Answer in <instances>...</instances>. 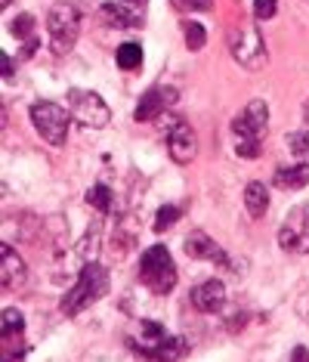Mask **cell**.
Here are the masks:
<instances>
[{
    "mask_svg": "<svg viewBox=\"0 0 309 362\" xmlns=\"http://www.w3.org/2000/svg\"><path fill=\"white\" fill-rule=\"evenodd\" d=\"M127 347L145 359H180L189 350L180 334H170L154 319H140L136 322V328L127 334Z\"/></svg>",
    "mask_w": 309,
    "mask_h": 362,
    "instance_id": "6da1fadb",
    "label": "cell"
},
{
    "mask_svg": "<svg viewBox=\"0 0 309 362\" xmlns=\"http://www.w3.org/2000/svg\"><path fill=\"white\" fill-rule=\"evenodd\" d=\"M266 127H269V109L263 100H250L248 109L232 118V134H235V155L238 158L254 161L260 158V146H263Z\"/></svg>",
    "mask_w": 309,
    "mask_h": 362,
    "instance_id": "7a4b0ae2",
    "label": "cell"
},
{
    "mask_svg": "<svg viewBox=\"0 0 309 362\" xmlns=\"http://www.w3.org/2000/svg\"><path fill=\"white\" fill-rule=\"evenodd\" d=\"M105 294H109V273H105V267H99L96 260H87L78 282L71 285L68 294L62 298L59 310L65 316H78V313H84L87 307H93L96 300H102Z\"/></svg>",
    "mask_w": 309,
    "mask_h": 362,
    "instance_id": "3957f363",
    "label": "cell"
},
{
    "mask_svg": "<svg viewBox=\"0 0 309 362\" xmlns=\"http://www.w3.org/2000/svg\"><path fill=\"white\" fill-rule=\"evenodd\" d=\"M47 35L53 56H68L80 37V4L78 0H56L47 13Z\"/></svg>",
    "mask_w": 309,
    "mask_h": 362,
    "instance_id": "277c9868",
    "label": "cell"
},
{
    "mask_svg": "<svg viewBox=\"0 0 309 362\" xmlns=\"http://www.w3.org/2000/svg\"><path fill=\"white\" fill-rule=\"evenodd\" d=\"M176 263H174V254H170L164 245H152V248L143 251L140 257V282L149 288L152 294H167L176 288Z\"/></svg>",
    "mask_w": 309,
    "mask_h": 362,
    "instance_id": "5b68a950",
    "label": "cell"
},
{
    "mask_svg": "<svg viewBox=\"0 0 309 362\" xmlns=\"http://www.w3.org/2000/svg\"><path fill=\"white\" fill-rule=\"evenodd\" d=\"M229 53L241 69H250V71L263 69L269 62V50H266V40L260 35V28L245 19L229 28Z\"/></svg>",
    "mask_w": 309,
    "mask_h": 362,
    "instance_id": "8992f818",
    "label": "cell"
},
{
    "mask_svg": "<svg viewBox=\"0 0 309 362\" xmlns=\"http://www.w3.org/2000/svg\"><path fill=\"white\" fill-rule=\"evenodd\" d=\"M71 112L62 109V105L56 103H35L31 105V124H35V130L40 136L47 139L50 146H56V149H62L65 143H68V127H71Z\"/></svg>",
    "mask_w": 309,
    "mask_h": 362,
    "instance_id": "52a82bcc",
    "label": "cell"
},
{
    "mask_svg": "<svg viewBox=\"0 0 309 362\" xmlns=\"http://www.w3.org/2000/svg\"><path fill=\"white\" fill-rule=\"evenodd\" d=\"M68 112L78 124L84 127H93V130H102L111 124V109L105 105V100L93 90H68Z\"/></svg>",
    "mask_w": 309,
    "mask_h": 362,
    "instance_id": "ba28073f",
    "label": "cell"
},
{
    "mask_svg": "<svg viewBox=\"0 0 309 362\" xmlns=\"http://www.w3.org/2000/svg\"><path fill=\"white\" fill-rule=\"evenodd\" d=\"M279 245H281L284 251L309 254V202L306 204H297V208L281 220Z\"/></svg>",
    "mask_w": 309,
    "mask_h": 362,
    "instance_id": "9c48e42d",
    "label": "cell"
},
{
    "mask_svg": "<svg viewBox=\"0 0 309 362\" xmlns=\"http://www.w3.org/2000/svg\"><path fill=\"white\" fill-rule=\"evenodd\" d=\"M164 136H167V152L176 164H189L195 158V152H198V139H195V130L186 124L183 118H167Z\"/></svg>",
    "mask_w": 309,
    "mask_h": 362,
    "instance_id": "30bf717a",
    "label": "cell"
},
{
    "mask_svg": "<svg viewBox=\"0 0 309 362\" xmlns=\"http://www.w3.org/2000/svg\"><path fill=\"white\" fill-rule=\"evenodd\" d=\"M176 87H164V84H158V87H149L145 93L140 96V103H136V109H133V118L140 121V124H149V121H158L161 115H164L170 105L176 103Z\"/></svg>",
    "mask_w": 309,
    "mask_h": 362,
    "instance_id": "8fae6325",
    "label": "cell"
},
{
    "mask_svg": "<svg viewBox=\"0 0 309 362\" xmlns=\"http://www.w3.org/2000/svg\"><path fill=\"white\" fill-rule=\"evenodd\" d=\"M186 254L192 260H207V263H217V267H229V254L219 248L207 233H201V229H192L186 235Z\"/></svg>",
    "mask_w": 309,
    "mask_h": 362,
    "instance_id": "7c38bea8",
    "label": "cell"
},
{
    "mask_svg": "<svg viewBox=\"0 0 309 362\" xmlns=\"http://www.w3.org/2000/svg\"><path fill=\"white\" fill-rule=\"evenodd\" d=\"M22 334H25V316L19 310L6 307L0 313V356L4 359H13V347L22 344Z\"/></svg>",
    "mask_w": 309,
    "mask_h": 362,
    "instance_id": "4fadbf2b",
    "label": "cell"
},
{
    "mask_svg": "<svg viewBox=\"0 0 309 362\" xmlns=\"http://www.w3.org/2000/svg\"><path fill=\"white\" fill-rule=\"evenodd\" d=\"M25 282H28L25 260L16 254V248L4 245V248H0V285H4L6 291H16V288H22Z\"/></svg>",
    "mask_w": 309,
    "mask_h": 362,
    "instance_id": "5bb4252c",
    "label": "cell"
},
{
    "mask_svg": "<svg viewBox=\"0 0 309 362\" xmlns=\"http://www.w3.org/2000/svg\"><path fill=\"white\" fill-rule=\"evenodd\" d=\"M192 307L198 313H219L226 303V285L219 279H207V282H198L192 288Z\"/></svg>",
    "mask_w": 309,
    "mask_h": 362,
    "instance_id": "9a60e30c",
    "label": "cell"
},
{
    "mask_svg": "<svg viewBox=\"0 0 309 362\" xmlns=\"http://www.w3.org/2000/svg\"><path fill=\"white\" fill-rule=\"evenodd\" d=\"M99 19L105 22L109 28H140L143 25V16L140 10H133V6L127 4H102L99 6Z\"/></svg>",
    "mask_w": 309,
    "mask_h": 362,
    "instance_id": "2e32d148",
    "label": "cell"
},
{
    "mask_svg": "<svg viewBox=\"0 0 309 362\" xmlns=\"http://www.w3.org/2000/svg\"><path fill=\"white\" fill-rule=\"evenodd\" d=\"M275 186H279V189H291V192L309 186V164L300 161V164H294V168H279V170H275Z\"/></svg>",
    "mask_w": 309,
    "mask_h": 362,
    "instance_id": "e0dca14e",
    "label": "cell"
},
{
    "mask_svg": "<svg viewBox=\"0 0 309 362\" xmlns=\"http://www.w3.org/2000/svg\"><path fill=\"white\" fill-rule=\"evenodd\" d=\"M245 208H248V214L254 220H260V217H266V211H269V192H266V186L263 183H248V189H245Z\"/></svg>",
    "mask_w": 309,
    "mask_h": 362,
    "instance_id": "ac0fdd59",
    "label": "cell"
},
{
    "mask_svg": "<svg viewBox=\"0 0 309 362\" xmlns=\"http://www.w3.org/2000/svg\"><path fill=\"white\" fill-rule=\"evenodd\" d=\"M87 204H90L93 211H99V214H111L115 211V192H111L109 186L96 183V186L87 189Z\"/></svg>",
    "mask_w": 309,
    "mask_h": 362,
    "instance_id": "d6986e66",
    "label": "cell"
},
{
    "mask_svg": "<svg viewBox=\"0 0 309 362\" xmlns=\"http://www.w3.org/2000/svg\"><path fill=\"white\" fill-rule=\"evenodd\" d=\"M115 62H118V69H124V71L140 69L143 65V47L140 44H121L115 50Z\"/></svg>",
    "mask_w": 309,
    "mask_h": 362,
    "instance_id": "ffe728a7",
    "label": "cell"
},
{
    "mask_svg": "<svg viewBox=\"0 0 309 362\" xmlns=\"http://www.w3.org/2000/svg\"><path fill=\"white\" fill-rule=\"evenodd\" d=\"M183 37H186V47H189L192 53H198V50H205V44H207V31L201 22H186L183 25Z\"/></svg>",
    "mask_w": 309,
    "mask_h": 362,
    "instance_id": "44dd1931",
    "label": "cell"
},
{
    "mask_svg": "<svg viewBox=\"0 0 309 362\" xmlns=\"http://www.w3.org/2000/svg\"><path fill=\"white\" fill-rule=\"evenodd\" d=\"M180 208L176 204H164V208H158V214H154V233H167L170 226L180 220Z\"/></svg>",
    "mask_w": 309,
    "mask_h": 362,
    "instance_id": "7402d4cb",
    "label": "cell"
},
{
    "mask_svg": "<svg viewBox=\"0 0 309 362\" xmlns=\"http://www.w3.org/2000/svg\"><path fill=\"white\" fill-rule=\"evenodd\" d=\"M10 31L19 40H31V37H37L35 35V16L31 13H22V16H16L13 19V25H10Z\"/></svg>",
    "mask_w": 309,
    "mask_h": 362,
    "instance_id": "603a6c76",
    "label": "cell"
},
{
    "mask_svg": "<svg viewBox=\"0 0 309 362\" xmlns=\"http://www.w3.org/2000/svg\"><path fill=\"white\" fill-rule=\"evenodd\" d=\"M288 149L291 155H297V158H309V130H294V134H288Z\"/></svg>",
    "mask_w": 309,
    "mask_h": 362,
    "instance_id": "cb8c5ba5",
    "label": "cell"
},
{
    "mask_svg": "<svg viewBox=\"0 0 309 362\" xmlns=\"http://www.w3.org/2000/svg\"><path fill=\"white\" fill-rule=\"evenodd\" d=\"M275 10H279V0H254V16H257L260 22L272 19Z\"/></svg>",
    "mask_w": 309,
    "mask_h": 362,
    "instance_id": "d4e9b609",
    "label": "cell"
},
{
    "mask_svg": "<svg viewBox=\"0 0 309 362\" xmlns=\"http://www.w3.org/2000/svg\"><path fill=\"white\" fill-rule=\"evenodd\" d=\"M37 47H40V40H37V37L25 40V47H22V59H31V56L37 53Z\"/></svg>",
    "mask_w": 309,
    "mask_h": 362,
    "instance_id": "484cf974",
    "label": "cell"
},
{
    "mask_svg": "<svg viewBox=\"0 0 309 362\" xmlns=\"http://www.w3.org/2000/svg\"><path fill=\"white\" fill-rule=\"evenodd\" d=\"M0 59H4V78H13V71H16L13 56H10V53H0Z\"/></svg>",
    "mask_w": 309,
    "mask_h": 362,
    "instance_id": "4316f807",
    "label": "cell"
},
{
    "mask_svg": "<svg viewBox=\"0 0 309 362\" xmlns=\"http://www.w3.org/2000/svg\"><path fill=\"white\" fill-rule=\"evenodd\" d=\"M291 359H294V362H309V350L306 347H297L294 353H291Z\"/></svg>",
    "mask_w": 309,
    "mask_h": 362,
    "instance_id": "83f0119b",
    "label": "cell"
},
{
    "mask_svg": "<svg viewBox=\"0 0 309 362\" xmlns=\"http://www.w3.org/2000/svg\"><path fill=\"white\" fill-rule=\"evenodd\" d=\"M121 4L133 6V10H145V4H149V0H121Z\"/></svg>",
    "mask_w": 309,
    "mask_h": 362,
    "instance_id": "f1b7e54d",
    "label": "cell"
},
{
    "mask_svg": "<svg viewBox=\"0 0 309 362\" xmlns=\"http://www.w3.org/2000/svg\"><path fill=\"white\" fill-rule=\"evenodd\" d=\"M174 4H176V6H183V10H189V6H192V0H174Z\"/></svg>",
    "mask_w": 309,
    "mask_h": 362,
    "instance_id": "f546056e",
    "label": "cell"
},
{
    "mask_svg": "<svg viewBox=\"0 0 309 362\" xmlns=\"http://www.w3.org/2000/svg\"><path fill=\"white\" fill-rule=\"evenodd\" d=\"M303 118H306V124H309V100H306V105H303Z\"/></svg>",
    "mask_w": 309,
    "mask_h": 362,
    "instance_id": "4dcf8cb0",
    "label": "cell"
}]
</instances>
